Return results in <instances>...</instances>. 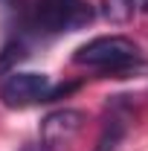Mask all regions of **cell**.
<instances>
[{
    "label": "cell",
    "mask_w": 148,
    "mask_h": 151,
    "mask_svg": "<svg viewBox=\"0 0 148 151\" xmlns=\"http://www.w3.org/2000/svg\"><path fill=\"white\" fill-rule=\"evenodd\" d=\"M75 64L81 67H99V70H113V73H122L137 67L142 55H139V47L128 41L122 35H102L87 41L84 47H78L73 55Z\"/></svg>",
    "instance_id": "6da1fadb"
},
{
    "label": "cell",
    "mask_w": 148,
    "mask_h": 151,
    "mask_svg": "<svg viewBox=\"0 0 148 151\" xmlns=\"http://www.w3.org/2000/svg\"><path fill=\"white\" fill-rule=\"evenodd\" d=\"M93 20V9L84 0H41L35 23L47 32H75Z\"/></svg>",
    "instance_id": "7a4b0ae2"
},
{
    "label": "cell",
    "mask_w": 148,
    "mask_h": 151,
    "mask_svg": "<svg viewBox=\"0 0 148 151\" xmlns=\"http://www.w3.org/2000/svg\"><path fill=\"white\" fill-rule=\"evenodd\" d=\"M0 99L9 108H26L52 99V84L44 73H9L0 84Z\"/></svg>",
    "instance_id": "3957f363"
},
{
    "label": "cell",
    "mask_w": 148,
    "mask_h": 151,
    "mask_svg": "<svg viewBox=\"0 0 148 151\" xmlns=\"http://www.w3.org/2000/svg\"><path fill=\"white\" fill-rule=\"evenodd\" d=\"M81 122H84V113H78V111H70V108L55 111L41 122V139L47 142V148L67 145L75 134L81 131Z\"/></svg>",
    "instance_id": "277c9868"
},
{
    "label": "cell",
    "mask_w": 148,
    "mask_h": 151,
    "mask_svg": "<svg viewBox=\"0 0 148 151\" xmlns=\"http://www.w3.org/2000/svg\"><path fill=\"white\" fill-rule=\"evenodd\" d=\"M122 134H125V119H122L119 113H113L111 119L105 122V128H102V137H99L96 151H116L119 139H122Z\"/></svg>",
    "instance_id": "5b68a950"
},
{
    "label": "cell",
    "mask_w": 148,
    "mask_h": 151,
    "mask_svg": "<svg viewBox=\"0 0 148 151\" xmlns=\"http://www.w3.org/2000/svg\"><path fill=\"white\" fill-rule=\"evenodd\" d=\"M102 6H105V15L111 20H128L134 12L131 0H102Z\"/></svg>",
    "instance_id": "8992f818"
},
{
    "label": "cell",
    "mask_w": 148,
    "mask_h": 151,
    "mask_svg": "<svg viewBox=\"0 0 148 151\" xmlns=\"http://www.w3.org/2000/svg\"><path fill=\"white\" fill-rule=\"evenodd\" d=\"M131 6L139 9V12H148V0H131Z\"/></svg>",
    "instance_id": "52a82bcc"
}]
</instances>
